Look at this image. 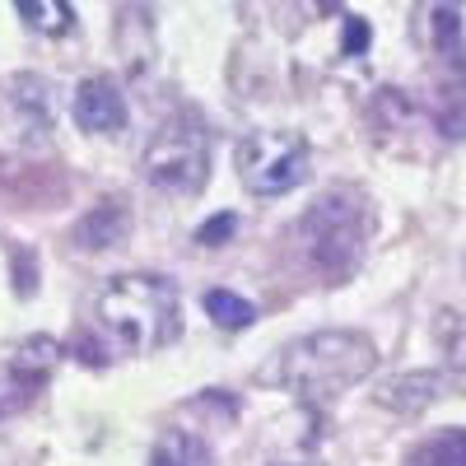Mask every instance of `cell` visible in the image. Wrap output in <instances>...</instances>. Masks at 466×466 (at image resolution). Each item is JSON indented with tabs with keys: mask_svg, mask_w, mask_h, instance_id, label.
Segmentation results:
<instances>
[{
	"mask_svg": "<svg viewBox=\"0 0 466 466\" xmlns=\"http://www.w3.org/2000/svg\"><path fill=\"white\" fill-rule=\"evenodd\" d=\"M439 387H443L439 373H406V378H397V382H387L382 392H378V401L410 415V410H420V406H430V401L439 397Z\"/></svg>",
	"mask_w": 466,
	"mask_h": 466,
	"instance_id": "8fae6325",
	"label": "cell"
},
{
	"mask_svg": "<svg viewBox=\"0 0 466 466\" xmlns=\"http://www.w3.org/2000/svg\"><path fill=\"white\" fill-rule=\"evenodd\" d=\"M201 303H206L210 322L224 327V331H243V327H252V318H257V308H252L243 294H233V289H206Z\"/></svg>",
	"mask_w": 466,
	"mask_h": 466,
	"instance_id": "7c38bea8",
	"label": "cell"
},
{
	"mask_svg": "<svg viewBox=\"0 0 466 466\" xmlns=\"http://www.w3.org/2000/svg\"><path fill=\"white\" fill-rule=\"evenodd\" d=\"M369 43H373L369 19H364V15H345V56H364Z\"/></svg>",
	"mask_w": 466,
	"mask_h": 466,
	"instance_id": "9a60e30c",
	"label": "cell"
},
{
	"mask_svg": "<svg viewBox=\"0 0 466 466\" xmlns=\"http://www.w3.org/2000/svg\"><path fill=\"white\" fill-rule=\"evenodd\" d=\"M233 233H238V215L224 210V215H215V219H206V224L197 228V243H201V248H224Z\"/></svg>",
	"mask_w": 466,
	"mask_h": 466,
	"instance_id": "5bb4252c",
	"label": "cell"
},
{
	"mask_svg": "<svg viewBox=\"0 0 466 466\" xmlns=\"http://www.w3.org/2000/svg\"><path fill=\"white\" fill-rule=\"evenodd\" d=\"M303 261L318 270L327 285H340L360 270L364 248L373 238V206L364 191L355 187H331L318 197V206H308V215L294 228Z\"/></svg>",
	"mask_w": 466,
	"mask_h": 466,
	"instance_id": "3957f363",
	"label": "cell"
},
{
	"mask_svg": "<svg viewBox=\"0 0 466 466\" xmlns=\"http://www.w3.org/2000/svg\"><path fill=\"white\" fill-rule=\"evenodd\" d=\"M131 228V215H127V206L116 201V197H107V201H98L80 224H75V248L80 252H103V248H112V243H122V233Z\"/></svg>",
	"mask_w": 466,
	"mask_h": 466,
	"instance_id": "ba28073f",
	"label": "cell"
},
{
	"mask_svg": "<svg viewBox=\"0 0 466 466\" xmlns=\"http://www.w3.org/2000/svg\"><path fill=\"white\" fill-rule=\"evenodd\" d=\"M94 345L103 355H154L182 336V299L164 276H112L89 303Z\"/></svg>",
	"mask_w": 466,
	"mask_h": 466,
	"instance_id": "6da1fadb",
	"label": "cell"
},
{
	"mask_svg": "<svg viewBox=\"0 0 466 466\" xmlns=\"http://www.w3.org/2000/svg\"><path fill=\"white\" fill-rule=\"evenodd\" d=\"M378 369V350L364 331H313L276 350L261 364L266 387H285L303 401H336L345 387L364 382Z\"/></svg>",
	"mask_w": 466,
	"mask_h": 466,
	"instance_id": "7a4b0ae2",
	"label": "cell"
},
{
	"mask_svg": "<svg viewBox=\"0 0 466 466\" xmlns=\"http://www.w3.org/2000/svg\"><path fill=\"white\" fill-rule=\"evenodd\" d=\"M70 116H75V127L89 131V136H116L127 127V94L116 89V80H107V75H89V80H80V89H75Z\"/></svg>",
	"mask_w": 466,
	"mask_h": 466,
	"instance_id": "52a82bcc",
	"label": "cell"
},
{
	"mask_svg": "<svg viewBox=\"0 0 466 466\" xmlns=\"http://www.w3.org/2000/svg\"><path fill=\"white\" fill-rule=\"evenodd\" d=\"M15 15L37 33H70L75 24V10L66 0H15Z\"/></svg>",
	"mask_w": 466,
	"mask_h": 466,
	"instance_id": "4fadbf2b",
	"label": "cell"
},
{
	"mask_svg": "<svg viewBox=\"0 0 466 466\" xmlns=\"http://www.w3.org/2000/svg\"><path fill=\"white\" fill-rule=\"evenodd\" d=\"M206 173H210V140L197 116H173L154 131L145 149V177L159 191L191 197V191H201Z\"/></svg>",
	"mask_w": 466,
	"mask_h": 466,
	"instance_id": "277c9868",
	"label": "cell"
},
{
	"mask_svg": "<svg viewBox=\"0 0 466 466\" xmlns=\"http://www.w3.org/2000/svg\"><path fill=\"white\" fill-rule=\"evenodd\" d=\"M149 466H210V443H206L197 430H182V424H173V430H164L159 443H154Z\"/></svg>",
	"mask_w": 466,
	"mask_h": 466,
	"instance_id": "9c48e42d",
	"label": "cell"
},
{
	"mask_svg": "<svg viewBox=\"0 0 466 466\" xmlns=\"http://www.w3.org/2000/svg\"><path fill=\"white\" fill-rule=\"evenodd\" d=\"M233 164L252 197H285L313 168V149L299 131H252L243 136Z\"/></svg>",
	"mask_w": 466,
	"mask_h": 466,
	"instance_id": "5b68a950",
	"label": "cell"
},
{
	"mask_svg": "<svg viewBox=\"0 0 466 466\" xmlns=\"http://www.w3.org/2000/svg\"><path fill=\"white\" fill-rule=\"evenodd\" d=\"M406 466H466V430L448 424V430L420 439L406 452Z\"/></svg>",
	"mask_w": 466,
	"mask_h": 466,
	"instance_id": "30bf717a",
	"label": "cell"
},
{
	"mask_svg": "<svg viewBox=\"0 0 466 466\" xmlns=\"http://www.w3.org/2000/svg\"><path fill=\"white\" fill-rule=\"evenodd\" d=\"M61 355L66 350L52 336H28L15 355L0 364V420L19 415L37 392H43L56 373V364H61Z\"/></svg>",
	"mask_w": 466,
	"mask_h": 466,
	"instance_id": "8992f818",
	"label": "cell"
}]
</instances>
